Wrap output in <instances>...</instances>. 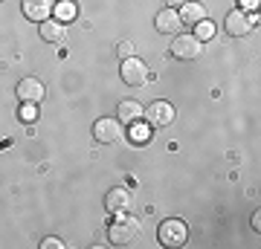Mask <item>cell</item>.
Returning <instances> with one entry per match:
<instances>
[{"instance_id":"21","label":"cell","mask_w":261,"mask_h":249,"mask_svg":"<svg viewBox=\"0 0 261 249\" xmlns=\"http://www.w3.org/2000/svg\"><path fill=\"white\" fill-rule=\"evenodd\" d=\"M241 6H244V9H255V6H258V0H241Z\"/></svg>"},{"instance_id":"14","label":"cell","mask_w":261,"mask_h":249,"mask_svg":"<svg viewBox=\"0 0 261 249\" xmlns=\"http://www.w3.org/2000/svg\"><path fill=\"white\" fill-rule=\"evenodd\" d=\"M203 18H206V9L197 0H186V3L180 6V20H183V23H200Z\"/></svg>"},{"instance_id":"1","label":"cell","mask_w":261,"mask_h":249,"mask_svg":"<svg viewBox=\"0 0 261 249\" xmlns=\"http://www.w3.org/2000/svg\"><path fill=\"white\" fill-rule=\"evenodd\" d=\"M137 238H140V220L130 217L128 212L116 214V220H113L111 229H108V240H111L113 246H128V243H134Z\"/></svg>"},{"instance_id":"4","label":"cell","mask_w":261,"mask_h":249,"mask_svg":"<svg viewBox=\"0 0 261 249\" xmlns=\"http://www.w3.org/2000/svg\"><path fill=\"white\" fill-rule=\"evenodd\" d=\"M125 125L119 119H111V116H105V119L93 122V139L96 142H102V145H113V142H119L125 139Z\"/></svg>"},{"instance_id":"9","label":"cell","mask_w":261,"mask_h":249,"mask_svg":"<svg viewBox=\"0 0 261 249\" xmlns=\"http://www.w3.org/2000/svg\"><path fill=\"white\" fill-rule=\"evenodd\" d=\"M154 26H157V32H163V35H180V29H183L180 12L174 9V6H166V9L154 18Z\"/></svg>"},{"instance_id":"6","label":"cell","mask_w":261,"mask_h":249,"mask_svg":"<svg viewBox=\"0 0 261 249\" xmlns=\"http://www.w3.org/2000/svg\"><path fill=\"white\" fill-rule=\"evenodd\" d=\"M142 116L148 119L151 128H168V125L174 122V107H171L168 102H151Z\"/></svg>"},{"instance_id":"3","label":"cell","mask_w":261,"mask_h":249,"mask_svg":"<svg viewBox=\"0 0 261 249\" xmlns=\"http://www.w3.org/2000/svg\"><path fill=\"white\" fill-rule=\"evenodd\" d=\"M122 81L128 84V87H142V84L148 81V64L142 61V58L130 56V58H122Z\"/></svg>"},{"instance_id":"19","label":"cell","mask_w":261,"mask_h":249,"mask_svg":"<svg viewBox=\"0 0 261 249\" xmlns=\"http://www.w3.org/2000/svg\"><path fill=\"white\" fill-rule=\"evenodd\" d=\"M41 249H64V240H58V238H44V240H41Z\"/></svg>"},{"instance_id":"18","label":"cell","mask_w":261,"mask_h":249,"mask_svg":"<svg viewBox=\"0 0 261 249\" xmlns=\"http://www.w3.org/2000/svg\"><path fill=\"white\" fill-rule=\"evenodd\" d=\"M116 56H119V58H130V56H134V44H130V41H119V44H116Z\"/></svg>"},{"instance_id":"7","label":"cell","mask_w":261,"mask_h":249,"mask_svg":"<svg viewBox=\"0 0 261 249\" xmlns=\"http://www.w3.org/2000/svg\"><path fill=\"white\" fill-rule=\"evenodd\" d=\"M255 23H258V18H250V15H247V12H241V9H235V12H229V15H226V32H229L232 38L250 35Z\"/></svg>"},{"instance_id":"2","label":"cell","mask_w":261,"mask_h":249,"mask_svg":"<svg viewBox=\"0 0 261 249\" xmlns=\"http://www.w3.org/2000/svg\"><path fill=\"white\" fill-rule=\"evenodd\" d=\"M157 238L163 246H183L189 238V226L186 220H180V217H168V220L160 223L157 229Z\"/></svg>"},{"instance_id":"12","label":"cell","mask_w":261,"mask_h":249,"mask_svg":"<svg viewBox=\"0 0 261 249\" xmlns=\"http://www.w3.org/2000/svg\"><path fill=\"white\" fill-rule=\"evenodd\" d=\"M142 113H145V107H142L140 102L125 99V102H119V107H116V119H119L122 125H134V122L142 119Z\"/></svg>"},{"instance_id":"10","label":"cell","mask_w":261,"mask_h":249,"mask_svg":"<svg viewBox=\"0 0 261 249\" xmlns=\"http://www.w3.org/2000/svg\"><path fill=\"white\" fill-rule=\"evenodd\" d=\"M105 209L111 214H122L130 209V191L128 188H122V185H116V188H111V191L105 194Z\"/></svg>"},{"instance_id":"13","label":"cell","mask_w":261,"mask_h":249,"mask_svg":"<svg viewBox=\"0 0 261 249\" xmlns=\"http://www.w3.org/2000/svg\"><path fill=\"white\" fill-rule=\"evenodd\" d=\"M64 35H67V29H64V23L61 20H44L41 23V38L44 41H49V44H58V41H64Z\"/></svg>"},{"instance_id":"15","label":"cell","mask_w":261,"mask_h":249,"mask_svg":"<svg viewBox=\"0 0 261 249\" xmlns=\"http://www.w3.org/2000/svg\"><path fill=\"white\" fill-rule=\"evenodd\" d=\"M58 15V20H61V23H67V20H73L75 18V12H79V6H75L73 0H64V3H58L56 9H53Z\"/></svg>"},{"instance_id":"11","label":"cell","mask_w":261,"mask_h":249,"mask_svg":"<svg viewBox=\"0 0 261 249\" xmlns=\"http://www.w3.org/2000/svg\"><path fill=\"white\" fill-rule=\"evenodd\" d=\"M53 9H56L53 0H23V15L35 23H44L53 15Z\"/></svg>"},{"instance_id":"5","label":"cell","mask_w":261,"mask_h":249,"mask_svg":"<svg viewBox=\"0 0 261 249\" xmlns=\"http://www.w3.org/2000/svg\"><path fill=\"white\" fill-rule=\"evenodd\" d=\"M200 52H203V46L195 35H177L171 44V56L180 61H195V58H200Z\"/></svg>"},{"instance_id":"17","label":"cell","mask_w":261,"mask_h":249,"mask_svg":"<svg viewBox=\"0 0 261 249\" xmlns=\"http://www.w3.org/2000/svg\"><path fill=\"white\" fill-rule=\"evenodd\" d=\"M18 116H20V122H29V125H32V122L38 119V107L32 102H23L20 104V110H18Z\"/></svg>"},{"instance_id":"8","label":"cell","mask_w":261,"mask_h":249,"mask_svg":"<svg viewBox=\"0 0 261 249\" xmlns=\"http://www.w3.org/2000/svg\"><path fill=\"white\" fill-rule=\"evenodd\" d=\"M18 96H20V102H32L38 104L44 96H47V87H44V81L41 78H35V75H27V78H20L18 81Z\"/></svg>"},{"instance_id":"20","label":"cell","mask_w":261,"mask_h":249,"mask_svg":"<svg viewBox=\"0 0 261 249\" xmlns=\"http://www.w3.org/2000/svg\"><path fill=\"white\" fill-rule=\"evenodd\" d=\"M134 142H148V128H140L134 122Z\"/></svg>"},{"instance_id":"16","label":"cell","mask_w":261,"mask_h":249,"mask_svg":"<svg viewBox=\"0 0 261 249\" xmlns=\"http://www.w3.org/2000/svg\"><path fill=\"white\" fill-rule=\"evenodd\" d=\"M195 26H197V41H209V38H212L215 35V23H212V20H200V23H195Z\"/></svg>"}]
</instances>
